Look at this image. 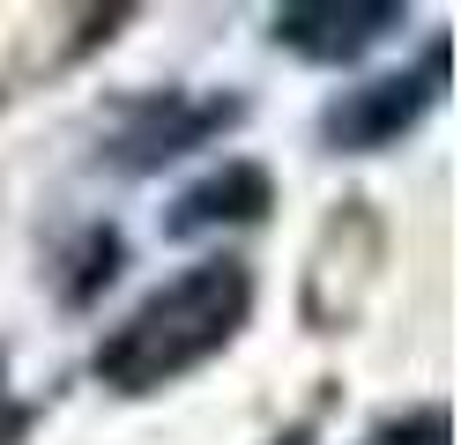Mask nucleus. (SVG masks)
Wrapping results in <instances>:
<instances>
[{"instance_id":"f257e3e1","label":"nucleus","mask_w":461,"mask_h":445,"mask_svg":"<svg viewBox=\"0 0 461 445\" xmlns=\"http://www.w3.org/2000/svg\"><path fill=\"white\" fill-rule=\"evenodd\" d=\"M253 297H261V282H253V267L239 253H209V260L179 267V275L157 282L120 326H104V342L90 349V378L112 401L171 394L179 378L209 371L253 326Z\"/></svg>"},{"instance_id":"f03ea898","label":"nucleus","mask_w":461,"mask_h":445,"mask_svg":"<svg viewBox=\"0 0 461 445\" xmlns=\"http://www.w3.org/2000/svg\"><path fill=\"white\" fill-rule=\"evenodd\" d=\"M246 111H253L246 89H134V97L112 104V127H104L97 156L120 178H157L164 164L239 134Z\"/></svg>"},{"instance_id":"7ed1b4c3","label":"nucleus","mask_w":461,"mask_h":445,"mask_svg":"<svg viewBox=\"0 0 461 445\" xmlns=\"http://www.w3.org/2000/svg\"><path fill=\"white\" fill-rule=\"evenodd\" d=\"M447 104V30H431L410 67L372 75L357 89H335L321 104V148L328 156H380L402 134H417Z\"/></svg>"},{"instance_id":"20e7f679","label":"nucleus","mask_w":461,"mask_h":445,"mask_svg":"<svg viewBox=\"0 0 461 445\" xmlns=\"http://www.w3.org/2000/svg\"><path fill=\"white\" fill-rule=\"evenodd\" d=\"M410 22L402 0H291L268 15V45L305 59V67H357Z\"/></svg>"},{"instance_id":"39448f33","label":"nucleus","mask_w":461,"mask_h":445,"mask_svg":"<svg viewBox=\"0 0 461 445\" xmlns=\"http://www.w3.org/2000/svg\"><path fill=\"white\" fill-rule=\"evenodd\" d=\"M268 208H276V171L253 164V156H223L216 171H201L194 186L171 193L164 237H171V245H194V237L253 230V223H268Z\"/></svg>"},{"instance_id":"423d86ee","label":"nucleus","mask_w":461,"mask_h":445,"mask_svg":"<svg viewBox=\"0 0 461 445\" xmlns=\"http://www.w3.org/2000/svg\"><path fill=\"white\" fill-rule=\"evenodd\" d=\"M60 267H68V275H60V305H68V312H90L97 297L120 282V267H127V237L112 230V223H90V230L75 237V253H68Z\"/></svg>"},{"instance_id":"0eeeda50","label":"nucleus","mask_w":461,"mask_h":445,"mask_svg":"<svg viewBox=\"0 0 461 445\" xmlns=\"http://www.w3.org/2000/svg\"><path fill=\"white\" fill-rule=\"evenodd\" d=\"M365 445H447V408L439 401H417L402 415H380Z\"/></svg>"},{"instance_id":"6e6552de","label":"nucleus","mask_w":461,"mask_h":445,"mask_svg":"<svg viewBox=\"0 0 461 445\" xmlns=\"http://www.w3.org/2000/svg\"><path fill=\"white\" fill-rule=\"evenodd\" d=\"M23 431H31V408H23V401H8V378H0V445H15Z\"/></svg>"},{"instance_id":"1a4fd4ad","label":"nucleus","mask_w":461,"mask_h":445,"mask_svg":"<svg viewBox=\"0 0 461 445\" xmlns=\"http://www.w3.org/2000/svg\"><path fill=\"white\" fill-rule=\"evenodd\" d=\"M276 445H312V423H291V431H283Z\"/></svg>"}]
</instances>
